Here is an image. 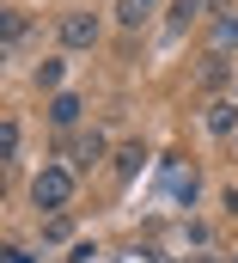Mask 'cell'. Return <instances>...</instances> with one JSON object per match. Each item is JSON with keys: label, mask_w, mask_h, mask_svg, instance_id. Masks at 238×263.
I'll list each match as a JSON object with an SVG mask.
<instances>
[{"label": "cell", "mask_w": 238, "mask_h": 263, "mask_svg": "<svg viewBox=\"0 0 238 263\" xmlns=\"http://www.w3.org/2000/svg\"><path fill=\"white\" fill-rule=\"evenodd\" d=\"M73 184H80V172H73V165H43V172L31 178V202H37V208H49V214H61V208L73 202Z\"/></svg>", "instance_id": "6da1fadb"}, {"label": "cell", "mask_w": 238, "mask_h": 263, "mask_svg": "<svg viewBox=\"0 0 238 263\" xmlns=\"http://www.w3.org/2000/svg\"><path fill=\"white\" fill-rule=\"evenodd\" d=\"M61 43H67V49H92V43H98V31H104V25H98V12H86V6H73V12H61Z\"/></svg>", "instance_id": "7a4b0ae2"}, {"label": "cell", "mask_w": 238, "mask_h": 263, "mask_svg": "<svg viewBox=\"0 0 238 263\" xmlns=\"http://www.w3.org/2000/svg\"><path fill=\"white\" fill-rule=\"evenodd\" d=\"M104 153H110V141H104L98 129H92V135H80V141H73V172H92Z\"/></svg>", "instance_id": "3957f363"}, {"label": "cell", "mask_w": 238, "mask_h": 263, "mask_svg": "<svg viewBox=\"0 0 238 263\" xmlns=\"http://www.w3.org/2000/svg\"><path fill=\"white\" fill-rule=\"evenodd\" d=\"M153 12H159V0H116V25L122 31H141Z\"/></svg>", "instance_id": "277c9868"}, {"label": "cell", "mask_w": 238, "mask_h": 263, "mask_svg": "<svg viewBox=\"0 0 238 263\" xmlns=\"http://www.w3.org/2000/svg\"><path fill=\"white\" fill-rule=\"evenodd\" d=\"M195 80H202V92H220V86L232 80V55H220V49H214V55L202 62V73H195Z\"/></svg>", "instance_id": "5b68a950"}, {"label": "cell", "mask_w": 238, "mask_h": 263, "mask_svg": "<svg viewBox=\"0 0 238 263\" xmlns=\"http://www.w3.org/2000/svg\"><path fill=\"white\" fill-rule=\"evenodd\" d=\"M80 110H86V104H80L73 92H55V98H49V123H55V129H73V123H80Z\"/></svg>", "instance_id": "8992f818"}, {"label": "cell", "mask_w": 238, "mask_h": 263, "mask_svg": "<svg viewBox=\"0 0 238 263\" xmlns=\"http://www.w3.org/2000/svg\"><path fill=\"white\" fill-rule=\"evenodd\" d=\"M208 129L214 135H232L238 129V98H214V104H208Z\"/></svg>", "instance_id": "52a82bcc"}, {"label": "cell", "mask_w": 238, "mask_h": 263, "mask_svg": "<svg viewBox=\"0 0 238 263\" xmlns=\"http://www.w3.org/2000/svg\"><path fill=\"white\" fill-rule=\"evenodd\" d=\"M141 165H147V147H141V141H128V147L116 153V178H134Z\"/></svg>", "instance_id": "ba28073f"}, {"label": "cell", "mask_w": 238, "mask_h": 263, "mask_svg": "<svg viewBox=\"0 0 238 263\" xmlns=\"http://www.w3.org/2000/svg\"><path fill=\"white\" fill-rule=\"evenodd\" d=\"M202 6H208V0H171V31L195 25V18H202Z\"/></svg>", "instance_id": "9c48e42d"}, {"label": "cell", "mask_w": 238, "mask_h": 263, "mask_svg": "<svg viewBox=\"0 0 238 263\" xmlns=\"http://www.w3.org/2000/svg\"><path fill=\"white\" fill-rule=\"evenodd\" d=\"M61 73H67V62H61V55L37 62V86H43V92H55V86H61Z\"/></svg>", "instance_id": "30bf717a"}, {"label": "cell", "mask_w": 238, "mask_h": 263, "mask_svg": "<svg viewBox=\"0 0 238 263\" xmlns=\"http://www.w3.org/2000/svg\"><path fill=\"white\" fill-rule=\"evenodd\" d=\"M67 233H73V220H67V214H49V220H43V239H49V245H61Z\"/></svg>", "instance_id": "8fae6325"}, {"label": "cell", "mask_w": 238, "mask_h": 263, "mask_svg": "<svg viewBox=\"0 0 238 263\" xmlns=\"http://www.w3.org/2000/svg\"><path fill=\"white\" fill-rule=\"evenodd\" d=\"M25 31H31V18H25V12H18V6H12V12H6V49H12V43H18V37H25Z\"/></svg>", "instance_id": "7c38bea8"}, {"label": "cell", "mask_w": 238, "mask_h": 263, "mask_svg": "<svg viewBox=\"0 0 238 263\" xmlns=\"http://www.w3.org/2000/svg\"><path fill=\"white\" fill-rule=\"evenodd\" d=\"M0 153H6V159H12V153H18V123H12V117H6V123H0Z\"/></svg>", "instance_id": "4fadbf2b"}, {"label": "cell", "mask_w": 238, "mask_h": 263, "mask_svg": "<svg viewBox=\"0 0 238 263\" xmlns=\"http://www.w3.org/2000/svg\"><path fill=\"white\" fill-rule=\"evenodd\" d=\"M220 208H226V214H238V184H226V190H220Z\"/></svg>", "instance_id": "5bb4252c"}, {"label": "cell", "mask_w": 238, "mask_h": 263, "mask_svg": "<svg viewBox=\"0 0 238 263\" xmlns=\"http://www.w3.org/2000/svg\"><path fill=\"white\" fill-rule=\"evenodd\" d=\"M232 263H238V257H232Z\"/></svg>", "instance_id": "9a60e30c"}]
</instances>
